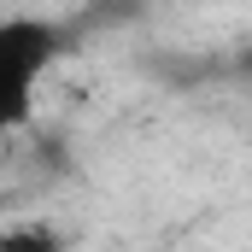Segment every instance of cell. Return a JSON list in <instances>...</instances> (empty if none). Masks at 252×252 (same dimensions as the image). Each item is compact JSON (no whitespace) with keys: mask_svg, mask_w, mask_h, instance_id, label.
I'll return each mask as SVG.
<instances>
[{"mask_svg":"<svg viewBox=\"0 0 252 252\" xmlns=\"http://www.w3.org/2000/svg\"><path fill=\"white\" fill-rule=\"evenodd\" d=\"M0 47L12 59V124L30 112V94H35V76L41 64L59 53V30L41 24V18H6L0 24Z\"/></svg>","mask_w":252,"mask_h":252,"instance_id":"6da1fadb","label":"cell"},{"mask_svg":"<svg viewBox=\"0 0 252 252\" xmlns=\"http://www.w3.org/2000/svg\"><path fill=\"white\" fill-rule=\"evenodd\" d=\"M0 252H64V235L53 223H12L0 235Z\"/></svg>","mask_w":252,"mask_h":252,"instance_id":"7a4b0ae2","label":"cell"}]
</instances>
